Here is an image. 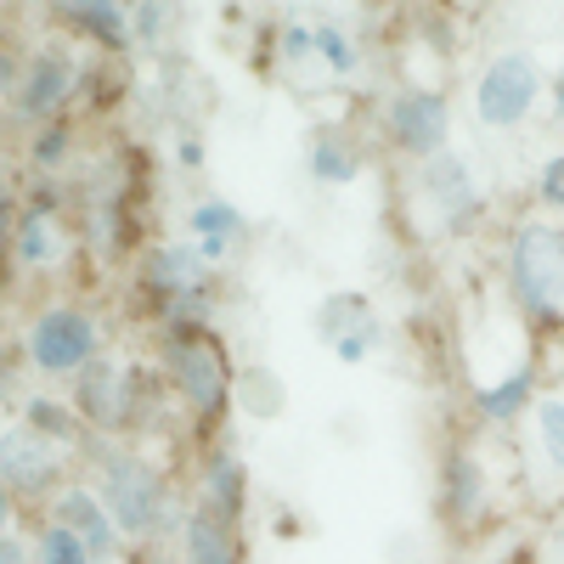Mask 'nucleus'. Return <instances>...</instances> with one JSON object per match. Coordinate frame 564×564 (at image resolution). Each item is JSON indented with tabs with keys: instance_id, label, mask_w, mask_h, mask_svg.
<instances>
[{
	"instance_id": "nucleus-13",
	"label": "nucleus",
	"mask_w": 564,
	"mask_h": 564,
	"mask_svg": "<svg viewBox=\"0 0 564 564\" xmlns=\"http://www.w3.org/2000/svg\"><path fill=\"white\" fill-rule=\"evenodd\" d=\"M74 90V63L68 57H34L23 68V90H18V113L23 119H45L68 102Z\"/></svg>"
},
{
	"instance_id": "nucleus-5",
	"label": "nucleus",
	"mask_w": 564,
	"mask_h": 564,
	"mask_svg": "<svg viewBox=\"0 0 564 564\" xmlns=\"http://www.w3.org/2000/svg\"><path fill=\"white\" fill-rule=\"evenodd\" d=\"M390 135L412 159H441L446 153V135H452V113H446V97L435 90H401L390 102Z\"/></svg>"
},
{
	"instance_id": "nucleus-1",
	"label": "nucleus",
	"mask_w": 564,
	"mask_h": 564,
	"mask_svg": "<svg viewBox=\"0 0 564 564\" xmlns=\"http://www.w3.org/2000/svg\"><path fill=\"white\" fill-rule=\"evenodd\" d=\"M508 276H513V294L531 316H558L564 305V231L547 220H531L513 231L508 243Z\"/></svg>"
},
{
	"instance_id": "nucleus-23",
	"label": "nucleus",
	"mask_w": 564,
	"mask_h": 564,
	"mask_svg": "<svg viewBox=\"0 0 564 564\" xmlns=\"http://www.w3.org/2000/svg\"><path fill=\"white\" fill-rule=\"evenodd\" d=\"M316 57L334 68L339 79L356 74V45H350V34H345L339 23H316Z\"/></svg>"
},
{
	"instance_id": "nucleus-32",
	"label": "nucleus",
	"mask_w": 564,
	"mask_h": 564,
	"mask_svg": "<svg viewBox=\"0 0 564 564\" xmlns=\"http://www.w3.org/2000/svg\"><path fill=\"white\" fill-rule=\"evenodd\" d=\"M553 108H558V119H564V68H558V79H553Z\"/></svg>"
},
{
	"instance_id": "nucleus-21",
	"label": "nucleus",
	"mask_w": 564,
	"mask_h": 564,
	"mask_svg": "<svg viewBox=\"0 0 564 564\" xmlns=\"http://www.w3.org/2000/svg\"><path fill=\"white\" fill-rule=\"evenodd\" d=\"M536 441H542L547 463L564 475V395H542L536 401Z\"/></svg>"
},
{
	"instance_id": "nucleus-31",
	"label": "nucleus",
	"mask_w": 564,
	"mask_h": 564,
	"mask_svg": "<svg viewBox=\"0 0 564 564\" xmlns=\"http://www.w3.org/2000/svg\"><path fill=\"white\" fill-rule=\"evenodd\" d=\"M0 564H29V553H23V542L7 531V536H0Z\"/></svg>"
},
{
	"instance_id": "nucleus-11",
	"label": "nucleus",
	"mask_w": 564,
	"mask_h": 564,
	"mask_svg": "<svg viewBox=\"0 0 564 564\" xmlns=\"http://www.w3.org/2000/svg\"><path fill=\"white\" fill-rule=\"evenodd\" d=\"M135 372L113 367V361H90L79 372V406L90 423H102V430H119V423L130 417V395H135Z\"/></svg>"
},
{
	"instance_id": "nucleus-14",
	"label": "nucleus",
	"mask_w": 564,
	"mask_h": 564,
	"mask_svg": "<svg viewBox=\"0 0 564 564\" xmlns=\"http://www.w3.org/2000/svg\"><path fill=\"white\" fill-rule=\"evenodd\" d=\"M243 486H249L243 463L231 457V452H215L209 468H204V508L220 513L226 525H238V513H243Z\"/></svg>"
},
{
	"instance_id": "nucleus-12",
	"label": "nucleus",
	"mask_w": 564,
	"mask_h": 564,
	"mask_svg": "<svg viewBox=\"0 0 564 564\" xmlns=\"http://www.w3.org/2000/svg\"><path fill=\"white\" fill-rule=\"evenodd\" d=\"M204 276H209V260L193 243H164V249L148 254V289L164 305L170 300H186V294H204Z\"/></svg>"
},
{
	"instance_id": "nucleus-9",
	"label": "nucleus",
	"mask_w": 564,
	"mask_h": 564,
	"mask_svg": "<svg viewBox=\"0 0 564 564\" xmlns=\"http://www.w3.org/2000/svg\"><path fill=\"white\" fill-rule=\"evenodd\" d=\"M316 327H322V339L339 350V361H367L372 345L384 339V327L379 316H372L356 294H334L322 311H316Z\"/></svg>"
},
{
	"instance_id": "nucleus-24",
	"label": "nucleus",
	"mask_w": 564,
	"mask_h": 564,
	"mask_svg": "<svg viewBox=\"0 0 564 564\" xmlns=\"http://www.w3.org/2000/svg\"><path fill=\"white\" fill-rule=\"evenodd\" d=\"M34 564H97L85 547H79V536H68L63 525H45V536H40V547H34Z\"/></svg>"
},
{
	"instance_id": "nucleus-8",
	"label": "nucleus",
	"mask_w": 564,
	"mask_h": 564,
	"mask_svg": "<svg viewBox=\"0 0 564 564\" xmlns=\"http://www.w3.org/2000/svg\"><path fill=\"white\" fill-rule=\"evenodd\" d=\"M0 468H7V491L12 497H34V491H45L63 475V457H57V441L34 435L23 423V430H12L7 446H0Z\"/></svg>"
},
{
	"instance_id": "nucleus-6",
	"label": "nucleus",
	"mask_w": 564,
	"mask_h": 564,
	"mask_svg": "<svg viewBox=\"0 0 564 564\" xmlns=\"http://www.w3.org/2000/svg\"><path fill=\"white\" fill-rule=\"evenodd\" d=\"M417 193H423V204L435 209V220L446 231H457L463 220H475V209H480V181H475V170H468V159H457V153H441V159L423 164L417 170Z\"/></svg>"
},
{
	"instance_id": "nucleus-33",
	"label": "nucleus",
	"mask_w": 564,
	"mask_h": 564,
	"mask_svg": "<svg viewBox=\"0 0 564 564\" xmlns=\"http://www.w3.org/2000/svg\"><path fill=\"white\" fill-rule=\"evenodd\" d=\"M558 558H564V531H558Z\"/></svg>"
},
{
	"instance_id": "nucleus-2",
	"label": "nucleus",
	"mask_w": 564,
	"mask_h": 564,
	"mask_svg": "<svg viewBox=\"0 0 564 564\" xmlns=\"http://www.w3.org/2000/svg\"><path fill=\"white\" fill-rule=\"evenodd\" d=\"M542 97V68L531 52H497L480 79H475V119L491 124V130H508L520 124Z\"/></svg>"
},
{
	"instance_id": "nucleus-17",
	"label": "nucleus",
	"mask_w": 564,
	"mask_h": 564,
	"mask_svg": "<svg viewBox=\"0 0 564 564\" xmlns=\"http://www.w3.org/2000/svg\"><path fill=\"white\" fill-rule=\"evenodd\" d=\"M18 254H23V265H57L63 231H57V220H52V204H34V209L23 215V226H18Z\"/></svg>"
},
{
	"instance_id": "nucleus-28",
	"label": "nucleus",
	"mask_w": 564,
	"mask_h": 564,
	"mask_svg": "<svg viewBox=\"0 0 564 564\" xmlns=\"http://www.w3.org/2000/svg\"><path fill=\"white\" fill-rule=\"evenodd\" d=\"M536 193H542V204H564V153H553V159L542 164Z\"/></svg>"
},
{
	"instance_id": "nucleus-10",
	"label": "nucleus",
	"mask_w": 564,
	"mask_h": 564,
	"mask_svg": "<svg viewBox=\"0 0 564 564\" xmlns=\"http://www.w3.org/2000/svg\"><path fill=\"white\" fill-rule=\"evenodd\" d=\"M52 525H63L68 536H79V547L90 553V558H113V542H119V525H113V513H108V502L102 497H90V491H79V486H68L63 497H57V520Z\"/></svg>"
},
{
	"instance_id": "nucleus-26",
	"label": "nucleus",
	"mask_w": 564,
	"mask_h": 564,
	"mask_svg": "<svg viewBox=\"0 0 564 564\" xmlns=\"http://www.w3.org/2000/svg\"><path fill=\"white\" fill-rule=\"evenodd\" d=\"M243 401H249V412H260V417H271L276 406H282V390H276V372H265V367H254L249 379H243Z\"/></svg>"
},
{
	"instance_id": "nucleus-30",
	"label": "nucleus",
	"mask_w": 564,
	"mask_h": 564,
	"mask_svg": "<svg viewBox=\"0 0 564 564\" xmlns=\"http://www.w3.org/2000/svg\"><path fill=\"white\" fill-rule=\"evenodd\" d=\"M135 40H159L164 34V7H135Z\"/></svg>"
},
{
	"instance_id": "nucleus-7",
	"label": "nucleus",
	"mask_w": 564,
	"mask_h": 564,
	"mask_svg": "<svg viewBox=\"0 0 564 564\" xmlns=\"http://www.w3.org/2000/svg\"><path fill=\"white\" fill-rule=\"evenodd\" d=\"M170 372H175V384L181 395L193 401L204 417H215L231 395V379H226V361L220 350L198 334V339H170Z\"/></svg>"
},
{
	"instance_id": "nucleus-3",
	"label": "nucleus",
	"mask_w": 564,
	"mask_h": 564,
	"mask_svg": "<svg viewBox=\"0 0 564 564\" xmlns=\"http://www.w3.org/2000/svg\"><path fill=\"white\" fill-rule=\"evenodd\" d=\"M102 502L113 513L119 536H148L159 525V513H164V480L141 457H124L119 452L102 468Z\"/></svg>"
},
{
	"instance_id": "nucleus-25",
	"label": "nucleus",
	"mask_w": 564,
	"mask_h": 564,
	"mask_svg": "<svg viewBox=\"0 0 564 564\" xmlns=\"http://www.w3.org/2000/svg\"><path fill=\"white\" fill-rule=\"evenodd\" d=\"M525 390H531V372L520 367V372H508V379H502V384H491V390H480V412H486V417H508L513 406H520V401H525Z\"/></svg>"
},
{
	"instance_id": "nucleus-29",
	"label": "nucleus",
	"mask_w": 564,
	"mask_h": 564,
	"mask_svg": "<svg viewBox=\"0 0 564 564\" xmlns=\"http://www.w3.org/2000/svg\"><path fill=\"white\" fill-rule=\"evenodd\" d=\"M282 52H289V63H305L311 52H316V29H282Z\"/></svg>"
},
{
	"instance_id": "nucleus-16",
	"label": "nucleus",
	"mask_w": 564,
	"mask_h": 564,
	"mask_svg": "<svg viewBox=\"0 0 564 564\" xmlns=\"http://www.w3.org/2000/svg\"><path fill=\"white\" fill-rule=\"evenodd\" d=\"M480 502H486V475H480V463L468 457V452L446 457V513H452V520H475Z\"/></svg>"
},
{
	"instance_id": "nucleus-18",
	"label": "nucleus",
	"mask_w": 564,
	"mask_h": 564,
	"mask_svg": "<svg viewBox=\"0 0 564 564\" xmlns=\"http://www.w3.org/2000/svg\"><path fill=\"white\" fill-rule=\"evenodd\" d=\"M63 23L85 29V34H97L108 45H124L135 29H130V12L124 7H108V0H74V7H63Z\"/></svg>"
},
{
	"instance_id": "nucleus-20",
	"label": "nucleus",
	"mask_w": 564,
	"mask_h": 564,
	"mask_svg": "<svg viewBox=\"0 0 564 564\" xmlns=\"http://www.w3.org/2000/svg\"><path fill=\"white\" fill-rule=\"evenodd\" d=\"M311 175H316V181H356V153L345 148L339 135H316V148H311Z\"/></svg>"
},
{
	"instance_id": "nucleus-4",
	"label": "nucleus",
	"mask_w": 564,
	"mask_h": 564,
	"mask_svg": "<svg viewBox=\"0 0 564 564\" xmlns=\"http://www.w3.org/2000/svg\"><path fill=\"white\" fill-rule=\"evenodd\" d=\"M29 361L40 372H85L90 361H97V327H90L85 311L74 305H52L40 311L34 327H29Z\"/></svg>"
},
{
	"instance_id": "nucleus-19",
	"label": "nucleus",
	"mask_w": 564,
	"mask_h": 564,
	"mask_svg": "<svg viewBox=\"0 0 564 564\" xmlns=\"http://www.w3.org/2000/svg\"><path fill=\"white\" fill-rule=\"evenodd\" d=\"M193 226H198V249H204V260H220L226 254V238H238L243 231V215L231 209V204H220V198H209V204H198L193 209Z\"/></svg>"
},
{
	"instance_id": "nucleus-27",
	"label": "nucleus",
	"mask_w": 564,
	"mask_h": 564,
	"mask_svg": "<svg viewBox=\"0 0 564 564\" xmlns=\"http://www.w3.org/2000/svg\"><path fill=\"white\" fill-rule=\"evenodd\" d=\"M63 153H68V124H52V130L34 135V159L40 164H63Z\"/></svg>"
},
{
	"instance_id": "nucleus-15",
	"label": "nucleus",
	"mask_w": 564,
	"mask_h": 564,
	"mask_svg": "<svg viewBox=\"0 0 564 564\" xmlns=\"http://www.w3.org/2000/svg\"><path fill=\"white\" fill-rule=\"evenodd\" d=\"M186 564H238V542H231V525L220 513L198 508L186 520Z\"/></svg>"
},
{
	"instance_id": "nucleus-22",
	"label": "nucleus",
	"mask_w": 564,
	"mask_h": 564,
	"mask_svg": "<svg viewBox=\"0 0 564 564\" xmlns=\"http://www.w3.org/2000/svg\"><path fill=\"white\" fill-rule=\"evenodd\" d=\"M23 423H29L34 435H45V441H68V435H74V417H68V406L45 401V395L23 401Z\"/></svg>"
}]
</instances>
